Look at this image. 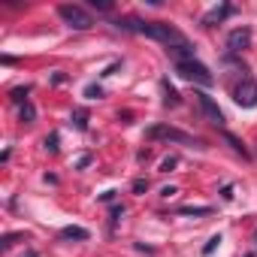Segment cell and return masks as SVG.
<instances>
[{"label": "cell", "mask_w": 257, "mask_h": 257, "mask_svg": "<svg viewBox=\"0 0 257 257\" xmlns=\"http://www.w3.org/2000/svg\"><path fill=\"white\" fill-rule=\"evenodd\" d=\"M118 28L124 31H134V34H143V37H152L158 43H164L167 49H176V46H185L188 40L173 28V25H164V22H137V19H121Z\"/></svg>", "instance_id": "1"}, {"label": "cell", "mask_w": 257, "mask_h": 257, "mask_svg": "<svg viewBox=\"0 0 257 257\" xmlns=\"http://www.w3.org/2000/svg\"><path fill=\"white\" fill-rule=\"evenodd\" d=\"M176 73H179L182 79H188V82L203 85V88H209V85L215 82V76L209 73V67H203L197 58H194V61H182V64H176Z\"/></svg>", "instance_id": "2"}, {"label": "cell", "mask_w": 257, "mask_h": 257, "mask_svg": "<svg viewBox=\"0 0 257 257\" xmlns=\"http://www.w3.org/2000/svg\"><path fill=\"white\" fill-rule=\"evenodd\" d=\"M58 16H61L73 31H88V28L94 25V19H91L82 7H76V4H64V7H58Z\"/></svg>", "instance_id": "3"}, {"label": "cell", "mask_w": 257, "mask_h": 257, "mask_svg": "<svg viewBox=\"0 0 257 257\" xmlns=\"http://www.w3.org/2000/svg\"><path fill=\"white\" fill-rule=\"evenodd\" d=\"M146 137L149 140H167V143H182V146H200L194 137H188V134H182V131H176V127H164V124H158V127H149L146 131Z\"/></svg>", "instance_id": "4"}, {"label": "cell", "mask_w": 257, "mask_h": 257, "mask_svg": "<svg viewBox=\"0 0 257 257\" xmlns=\"http://www.w3.org/2000/svg\"><path fill=\"white\" fill-rule=\"evenodd\" d=\"M233 100H236L242 109H251V106H257V85H254L251 79H242V82L233 88Z\"/></svg>", "instance_id": "5"}, {"label": "cell", "mask_w": 257, "mask_h": 257, "mask_svg": "<svg viewBox=\"0 0 257 257\" xmlns=\"http://www.w3.org/2000/svg\"><path fill=\"white\" fill-rule=\"evenodd\" d=\"M227 46H230V52H245V49L251 46V31H248V28H236V31L227 37Z\"/></svg>", "instance_id": "6"}, {"label": "cell", "mask_w": 257, "mask_h": 257, "mask_svg": "<svg viewBox=\"0 0 257 257\" xmlns=\"http://www.w3.org/2000/svg\"><path fill=\"white\" fill-rule=\"evenodd\" d=\"M197 103H200V109H203V115H206L209 121H215V124H221V121H224V115H221L218 103H215L209 94H197Z\"/></svg>", "instance_id": "7"}, {"label": "cell", "mask_w": 257, "mask_h": 257, "mask_svg": "<svg viewBox=\"0 0 257 257\" xmlns=\"http://www.w3.org/2000/svg\"><path fill=\"white\" fill-rule=\"evenodd\" d=\"M230 13H233V7H230V4H221V7H215V10H209V13L203 16V25H206V28H215V25L224 22Z\"/></svg>", "instance_id": "8"}, {"label": "cell", "mask_w": 257, "mask_h": 257, "mask_svg": "<svg viewBox=\"0 0 257 257\" xmlns=\"http://www.w3.org/2000/svg\"><path fill=\"white\" fill-rule=\"evenodd\" d=\"M61 236H64V239H88V230H85V227H64Z\"/></svg>", "instance_id": "9"}, {"label": "cell", "mask_w": 257, "mask_h": 257, "mask_svg": "<svg viewBox=\"0 0 257 257\" xmlns=\"http://www.w3.org/2000/svg\"><path fill=\"white\" fill-rule=\"evenodd\" d=\"M34 118H37L34 103H25V106H22V121H25V124H34Z\"/></svg>", "instance_id": "10"}, {"label": "cell", "mask_w": 257, "mask_h": 257, "mask_svg": "<svg viewBox=\"0 0 257 257\" xmlns=\"http://www.w3.org/2000/svg\"><path fill=\"white\" fill-rule=\"evenodd\" d=\"M182 215H212V209L209 206H185V209H179Z\"/></svg>", "instance_id": "11"}, {"label": "cell", "mask_w": 257, "mask_h": 257, "mask_svg": "<svg viewBox=\"0 0 257 257\" xmlns=\"http://www.w3.org/2000/svg\"><path fill=\"white\" fill-rule=\"evenodd\" d=\"M224 137H227V143L233 146V152H236V155H242V158H248V152H245V146H242V143H239V140H236L233 134H224Z\"/></svg>", "instance_id": "12"}, {"label": "cell", "mask_w": 257, "mask_h": 257, "mask_svg": "<svg viewBox=\"0 0 257 257\" xmlns=\"http://www.w3.org/2000/svg\"><path fill=\"white\" fill-rule=\"evenodd\" d=\"M164 94H167V97H164V103H167V106H176V103H179V94H176L167 82H164Z\"/></svg>", "instance_id": "13"}, {"label": "cell", "mask_w": 257, "mask_h": 257, "mask_svg": "<svg viewBox=\"0 0 257 257\" xmlns=\"http://www.w3.org/2000/svg\"><path fill=\"white\" fill-rule=\"evenodd\" d=\"M19 239H22V233H10V236H4V251H10Z\"/></svg>", "instance_id": "14"}, {"label": "cell", "mask_w": 257, "mask_h": 257, "mask_svg": "<svg viewBox=\"0 0 257 257\" xmlns=\"http://www.w3.org/2000/svg\"><path fill=\"white\" fill-rule=\"evenodd\" d=\"M91 7H94V10H100V13H109V10H112L109 0H91Z\"/></svg>", "instance_id": "15"}, {"label": "cell", "mask_w": 257, "mask_h": 257, "mask_svg": "<svg viewBox=\"0 0 257 257\" xmlns=\"http://www.w3.org/2000/svg\"><path fill=\"white\" fill-rule=\"evenodd\" d=\"M218 242H221V236H212V239H209V245L203 248V254H212V251L218 248Z\"/></svg>", "instance_id": "16"}, {"label": "cell", "mask_w": 257, "mask_h": 257, "mask_svg": "<svg viewBox=\"0 0 257 257\" xmlns=\"http://www.w3.org/2000/svg\"><path fill=\"white\" fill-rule=\"evenodd\" d=\"M146 188H149V182H146V179H137V182H134V191H137V194H143Z\"/></svg>", "instance_id": "17"}, {"label": "cell", "mask_w": 257, "mask_h": 257, "mask_svg": "<svg viewBox=\"0 0 257 257\" xmlns=\"http://www.w3.org/2000/svg\"><path fill=\"white\" fill-rule=\"evenodd\" d=\"M46 149H49V152H58V137H52V140H46Z\"/></svg>", "instance_id": "18"}, {"label": "cell", "mask_w": 257, "mask_h": 257, "mask_svg": "<svg viewBox=\"0 0 257 257\" xmlns=\"http://www.w3.org/2000/svg\"><path fill=\"white\" fill-rule=\"evenodd\" d=\"M28 257H37V251H28Z\"/></svg>", "instance_id": "19"}]
</instances>
